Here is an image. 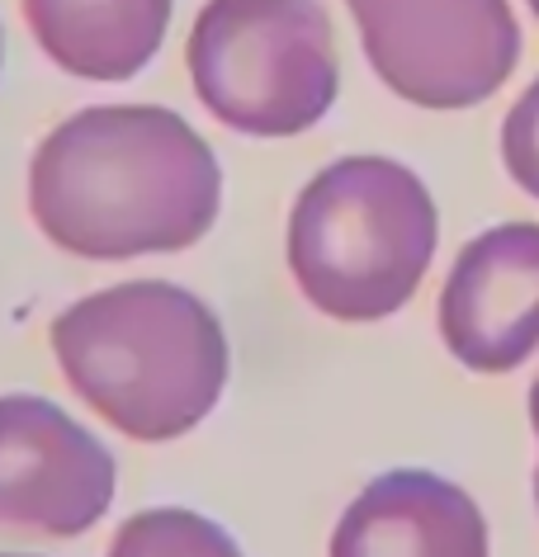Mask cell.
Masks as SVG:
<instances>
[{
	"label": "cell",
	"instance_id": "1",
	"mask_svg": "<svg viewBox=\"0 0 539 557\" xmlns=\"http://www.w3.org/2000/svg\"><path fill=\"white\" fill-rule=\"evenodd\" d=\"M223 165L175 109L90 104L34 147L29 218L76 260L175 256L213 232Z\"/></svg>",
	"mask_w": 539,
	"mask_h": 557
},
{
	"label": "cell",
	"instance_id": "2",
	"mask_svg": "<svg viewBox=\"0 0 539 557\" xmlns=\"http://www.w3.org/2000/svg\"><path fill=\"white\" fill-rule=\"evenodd\" d=\"M62 383L137 444L189 435L223 401L232 345L218 312L171 278H123L48 322Z\"/></svg>",
	"mask_w": 539,
	"mask_h": 557
},
{
	"label": "cell",
	"instance_id": "3",
	"mask_svg": "<svg viewBox=\"0 0 539 557\" xmlns=\"http://www.w3.org/2000/svg\"><path fill=\"white\" fill-rule=\"evenodd\" d=\"M440 213L412 165L341 157L298 189L284 256L298 294L331 322H383L417 298Z\"/></svg>",
	"mask_w": 539,
	"mask_h": 557
},
{
	"label": "cell",
	"instance_id": "4",
	"mask_svg": "<svg viewBox=\"0 0 539 557\" xmlns=\"http://www.w3.org/2000/svg\"><path fill=\"white\" fill-rule=\"evenodd\" d=\"M204 109L246 137H294L336 104L341 62L322 0H209L185 44Z\"/></svg>",
	"mask_w": 539,
	"mask_h": 557
},
{
	"label": "cell",
	"instance_id": "5",
	"mask_svg": "<svg viewBox=\"0 0 539 557\" xmlns=\"http://www.w3.org/2000/svg\"><path fill=\"white\" fill-rule=\"evenodd\" d=\"M365 58L393 95L421 109H468L506 86L520 24L506 0H345Z\"/></svg>",
	"mask_w": 539,
	"mask_h": 557
},
{
	"label": "cell",
	"instance_id": "6",
	"mask_svg": "<svg viewBox=\"0 0 539 557\" xmlns=\"http://www.w3.org/2000/svg\"><path fill=\"white\" fill-rule=\"evenodd\" d=\"M119 496L109 444L38 393H0V534L81 539Z\"/></svg>",
	"mask_w": 539,
	"mask_h": 557
},
{
	"label": "cell",
	"instance_id": "7",
	"mask_svg": "<svg viewBox=\"0 0 539 557\" xmlns=\"http://www.w3.org/2000/svg\"><path fill=\"white\" fill-rule=\"evenodd\" d=\"M440 341L474 373H511L539 350V222H497L450 264Z\"/></svg>",
	"mask_w": 539,
	"mask_h": 557
},
{
	"label": "cell",
	"instance_id": "8",
	"mask_svg": "<svg viewBox=\"0 0 539 557\" xmlns=\"http://www.w3.org/2000/svg\"><path fill=\"white\" fill-rule=\"evenodd\" d=\"M327 557H492V539L460 482L431 468H393L341 510Z\"/></svg>",
	"mask_w": 539,
	"mask_h": 557
},
{
	"label": "cell",
	"instance_id": "9",
	"mask_svg": "<svg viewBox=\"0 0 539 557\" xmlns=\"http://www.w3.org/2000/svg\"><path fill=\"white\" fill-rule=\"evenodd\" d=\"M175 0H20L34 44L81 81H128L161 52Z\"/></svg>",
	"mask_w": 539,
	"mask_h": 557
},
{
	"label": "cell",
	"instance_id": "10",
	"mask_svg": "<svg viewBox=\"0 0 539 557\" xmlns=\"http://www.w3.org/2000/svg\"><path fill=\"white\" fill-rule=\"evenodd\" d=\"M105 557H246L218 520L189 506H147L114 529Z\"/></svg>",
	"mask_w": 539,
	"mask_h": 557
},
{
	"label": "cell",
	"instance_id": "11",
	"mask_svg": "<svg viewBox=\"0 0 539 557\" xmlns=\"http://www.w3.org/2000/svg\"><path fill=\"white\" fill-rule=\"evenodd\" d=\"M502 161H506V175L530 199H539V76L520 90V100L511 104V114L502 123Z\"/></svg>",
	"mask_w": 539,
	"mask_h": 557
},
{
	"label": "cell",
	"instance_id": "12",
	"mask_svg": "<svg viewBox=\"0 0 539 557\" xmlns=\"http://www.w3.org/2000/svg\"><path fill=\"white\" fill-rule=\"evenodd\" d=\"M530 430H535V440H539V373H535V383H530ZM535 510H539V458H535Z\"/></svg>",
	"mask_w": 539,
	"mask_h": 557
},
{
	"label": "cell",
	"instance_id": "13",
	"mask_svg": "<svg viewBox=\"0 0 539 557\" xmlns=\"http://www.w3.org/2000/svg\"><path fill=\"white\" fill-rule=\"evenodd\" d=\"M0 557H44V553H0Z\"/></svg>",
	"mask_w": 539,
	"mask_h": 557
},
{
	"label": "cell",
	"instance_id": "14",
	"mask_svg": "<svg viewBox=\"0 0 539 557\" xmlns=\"http://www.w3.org/2000/svg\"><path fill=\"white\" fill-rule=\"evenodd\" d=\"M0 62H5V38H0Z\"/></svg>",
	"mask_w": 539,
	"mask_h": 557
},
{
	"label": "cell",
	"instance_id": "15",
	"mask_svg": "<svg viewBox=\"0 0 539 557\" xmlns=\"http://www.w3.org/2000/svg\"><path fill=\"white\" fill-rule=\"evenodd\" d=\"M530 10H535V20H539V0H530Z\"/></svg>",
	"mask_w": 539,
	"mask_h": 557
}]
</instances>
